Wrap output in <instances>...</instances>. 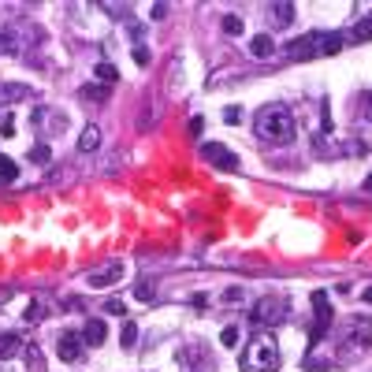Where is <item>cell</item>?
I'll use <instances>...</instances> for the list:
<instances>
[{
	"label": "cell",
	"instance_id": "cell-14",
	"mask_svg": "<svg viewBox=\"0 0 372 372\" xmlns=\"http://www.w3.org/2000/svg\"><path fill=\"white\" fill-rule=\"evenodd\" d=\"M287 56L290 60H302V56H313V34H305V38H294L287 45Z\"/></svg>",
	"mask_w": 372,
	"mask_h": 372
},
{
	"label": "cell",
	"instance_id": "cell-31",
	"mask_svg": "<svg viewBox=\"0 0 372 372\" xmlns=\"http://www.w3.org/2000/svg\"><path fill=\"white\" fill-rule=\"evenodd\" d=\"M239 298H242V290H239V287H231L228 294H223V302H239Z\"/></svg>",
	"mask_w": 372,
	"mask_h": 372
},
{
	"label": "cell",
	"instance_id": "cell-10",
	"mask_svg": "<svg viewBox=\"0 0 372 372\" xmlns=\"http://www.w3.org/2000/svg\"><path fill=\"white\" fill-rule=\"evenodd\" d=\"M23 353V339L15 331H0V361H12Z\"/></svg>",
	"mask_w": 372,
	"mask_h": 372
},
{
	"label": "cell",
	"instance_id": "cell-18",
	"mask_svg": "<svg viewBox=\"0 0 372 372\" xmlns=\"http://www.w3.org/2000/svg\"><path fill=\"white\" fill-rule=\"evenodd\" d=\"M272 15H276V26H287L290 19H294V4H272Z\"/></svg>",
	"mask_w": 372,
	"mask_h": 372
},
{
	"label": "cell",
	"instance_id": "cell-5",
	"mask_svg": "<svg viewBox=\"0 0 372 372\" xmlns=\"http://www.w3.org/2000/svg\"><path fill=\"white\" fill-rule=\"evenodd\" d=\"M201 157L208 160V164L223 168V171H239V157H234L228 145H220V142H205L201 145Z\"/></svg>",
	"mask_w": 372,
	"mask_h": 372
},
{
	"label": "cell",
	"instance_id": "cell-19",
	"mask_svg": "<svg viewBox=\"0 0 372 372\" xmlns=\"http://www.w3.org/2000/svg\"><path fill=\"white\" fill-rule=\"evenodd\" d=\"M15 175H19V168H15V160L0 157V183H15Z\"/></svg>",
	"mask_w": 372,
	"mask_h": 372
},
{
	"label": "cell",
	"instance_id": "cell-1",
	"mask_svg": "<svg viewBox=\"0 0 372 372\" xmlns=\"http://www.w3.org/2000/svg\"><path fill=\"white\" fill-rule=\"evenodd\" d=\"M253 131L268 145H290L294 142V116L283 105H265L257 112V120H253Z\"/></svg>",
	"mask_w": 372,
	"mask_h": 372
},
{
	"label": "cell",
	"instance_id": "cell-29",
	"mask_svg": "<svg viewBox=\"0 0 372 372\" xmlns=\"http://www.w3.org/2000/svg\"><path fill=\"white\" fill-rule=\"evenodd\" d=\"M0 131H4V134H15V120H12V112L0 116Z\"/></svg>",
	"mask_w": 372,
	"mask_h": 372
},
{
	"label": "cell",
	"instance_id": "cell-6",
	"mask_svg": "<svg viewBox=\"0 0 372 372\" xmlns=\"http://www.w3.org/2000/svg\"><path fill=\"white\" fill-rule=\"evenodd\" d=\"M83 350H86V339L78 331H63L56 339V353H60V361H67V365L83 358Z\"/></svg>",
	"mask_w": 372,
	"mask_h": 372
},
{
	"label": "cell",
	"instance_id": "cell-23",
	"mask_svg": "<svg viewBox=\"0 0 372 372\" xmlns=\"http://www.w3.org/2000/svg\"><path fill=\"white\" fill-rule=\"evenodd\" d=\"M49 157H52L49 145H34V149H30V160H34V164H49Z\"/></svg>",
	"mask_w": 372,
	"mask_h": 372
},
{
	"label": "cell",
	"instance_id": "cell-13",
	"mask_svg": "<svg viewBox=\"0 0 372 372\" xmlns=\"http://www.w3.org/2000/svg\"><path fill=\"white\" fill-rule=\"evenodd\" d=\"M83 339H86V347H101V342L108 339V324L105 320H89L86 331H83Z\"/></svg>",
	"mask_w": 372,
	"mask_h": 372
},
{
	"label": "cell",
	"instance_id": "cell-33",
	"mask_svg": "<svg viewBox=\"0 0 372 372\" xmlns=\"http://www.w3.org/2000/svg\"><path fill=\"white\" fill-rule=\"evenodd\" d=\"M365 105H369V120H372V94L365 97Z\"/></svg>",
	"mask_w": 372,
	"mask_h": 372
},
{
	"label": "cell",
	"instance_id": "cell-11",
	"mask_svg": "<svg viewBox=\"0 0 372 372\" xmlns=\"http://www.w3.org/2000/svg\"><path fill=\"white\" fill-rule=\"evenodd\" d=\"M372 342V324L369 320H350V347H369Z\"/></svg>",
	"mask_w": 372,
	"mask_h": 372
},
{
	"label": "cell",
	"instance_id": "cell-26",
	"mask_svg": "<svg viewBox=\"0 0 372 372\" xmlns=\"http://www.w3.org/2000/svg\"><path fill=\"white\" fill-rule=\"evenodd\" d=\"M134 63H138V67L149 63V49H145V45H134Z\"/></svg>",
	"mask_w": 372,
	"mask_h": 372
},
{
	"label": "cell",
	"instance_id": "cell-21",
	"mask_svg": "<svg viewBox=\"0 0 372 372\" xmlns=\"http://www.w3.org/2000/svg\"><path fill=\"white\" fill-rule=\"evenodd\" d=\"M97 78H101V83H105V86H112V83H116V78H120V71H116V67H112V63H97Z\"/></svg>",
	"mask_w": 372,
	"mask_h": 372
},
{
	"label": "cell",
	"instance_id": "cell-24",
	"mask_svg": "<svg viewBox=\"0 0 372 372\" xmlns=\"http://www.w3.org/2000/svg\"><path fill=\"white\" fill-rule=\"evenodd\" d=\"M220 342H223V347H239V328H234V324H231V328H223Z\"/></svg>",
	"mask_w": 372,
	"mask_h": 372
},
{
	"label": "cell",
	"instance_id": "cell-4",
	"mask_svg": "<svg viewBox=\"0 0 372 372\" xmlns=\"http://www.w3.org/2000/svg\"><path fill=\"white\" fill-rule=\"evenodd\" d=\"M123 276H127V265H123V261H108V265H101V268L89 272L86 283L94 287V290H105V287H116Z\"/></svg>",
	"mask_w": 372,
	"mask_h": 372
},
{
	"label": "cell",
	"instance_id": "cell-7",
	"mask_svg": "<svg viewBox=\"0 0 372 372\" xmlns=\"http://www.w3.org/2000/svg\"><path fill=\"white\" fill-rule=\"evenodd\" d=\"M342 49V34L335 30H313V56H335Z\"/></svg>",
	"mask_w": 372,
	"mask_h": 372
},
{
	"label": "cell",
	"instance_id": "cell-9",
	"mask_svg": "<svg viewBox=\"0 0 372 372\" xmlns=\"http://www.w3.org/2000/svg\"><path fill=\"white\" fill-rule=\"evenodd\" d=\"M34 89L30 86H19V83H0V108L4 105H15V101H30Z\"/></svg>",
	"mask_w": 372,
	"mask_h": 372
},
{
	"label": "cell",
	"instance_id": "cell-16",
	"mask_svg": "<svg viewBox=\"0 0 372 372\" xmlns=\"http://www.w3.org/2000/svg\"><path fill=\"white\" fill-rule=\"evenodd\" d=\"M120 342H123V350H131L134 342H138V324H134V320H123V328H120Z\"/></svg>",
	"mask_w": 372,
	"mask_h": 372
},
{
	"label": "cell",
	"instance_id": "cell-35",
	"mask_svg": "<svg viewBox=\"0 0 372 372\" xmlns=\"http://www.w3.org/2000/svg\"><path fill=\"white\" fill-rule=\"evenodd\" d=\"M365 190H372V175H369V179H365Z\"/></svg>",
	"mask_w": 372,
	"mask_h": 372
},
{
	"label": "cell",
	"instance_id": "cell-2",
	"mask_svg": "<svg viewBox=\"0 0 372 372\" xmlns=\"http://www.w3.org/2000/svg\"><path fill=\"white\" fill-rule=\"evenodd\" d=\"M239 365H242V372H276L279 365H283L279 342L272 339V335H257L253 342H246V350H242Z\"/></svg>",
	"mask_w": 372,
	"mask_h": 372
},
{
	"label": "cell",
	"instance_id": "cell-30",
	"mask_svg": "<svg viewBox=\"0 0 372 372\" xmlns=\"http://www.w3.org/2000/svg\"><path fill=\"white\" fill-rule=\"evenodd\" d=\"M149 15H153V19H164V15H168V4H153Z\"/></svg>",
	"mask_w": 372,
	"mask_h": 372
},
{
	"label": "cell",
	"instance_id": "cell-12",
	"mask_svg": "<svg viewBox=\"0 0 372 372\" xmlns=\"http://www.w3.org/2000/svg\"><path fill=\"white\" fill-rule=\"evenodd\" d=\"M101 149V127L89 123L83 134H78V153H97Z\"/></svg>",
	"mask_w": 372,
	"mask_h": 372
},
{
	"label": "cell",
	"instance_id": "cell-8",
	"mask_svg": "<svg viewBox=\"0 0 372 372\" xmlns=\"http://www.w3.org/2000/svg\"><path fill=\"white\" fill-rule=\"evenodd\" d=\"M313 309H316V328H313V342H316L335 320L331 309H328V294H324V290H316V294H313Z\"/></svg>",
	"mask_w": 372,
	"mask_h": 372
},
{
	"label": "cell",
	"instance_id": "cell-20",
	"mask_svg": "<svg viewBox=\"0 0 372 372\" xmlns=\"http://www.w3.org/2000/svg\"><path fill=\"white\" fill-rule=\"evenodd\" d=\"M223 34H228V38H239V34H242V19H239V15H223Z\"/></svg>",
	"mask_w": 372,
	"mask_h": 372
},
{
	"label": "cell",
	"instance_id": "cell-36",
	"mask_svg": "<svg viewBox=\"0 0 372 372\" xmlns=\"http://www.w3.org/2000/svg\"><path fill=\"white\" fill-rule=\"evenodd\" d=\"M0 302H4V298H0Z\"/></svg>",
	"mask_w": 372,
	"mask_h": 372
},
{
	"label": "cell",
	"instance_id": "cell-27",
	"mask_svg": "<svg viewBox=\"0 0 372 372\" xmlns=\"http://www.w3.org/2000/svg\"><path fill=\"white\" fill-rule=\"evenodd\" d=\"M223 120H228L231 127H234V123H242V108H234V105H231V108H223Z\"/></svg>",
	"mask_w": 372,
	"mask_h": 372
},
{
	"label": "cell",
	"instance_id": "cell-15",
	"mask_svg": "<svg viewBox=\"0 0 372 372\" xmlns=\"http://www.w3.org/2000/svg\"><path fill=\"white\" fill-rule=\"evenodd\" d=\"M250 52H253V56H257V60H268L272 52H276V41H272L268 34H257V38L250 41Z\"/></svg>",
	"mask_w": 372,
	"mask_h": 372
},
{
	"label": "cell",
	"instance_id": "cell-28",
	"mask_svg": "<svg viewBox=\"0 0 372 372\" xmlns=\"http://www.w3.org/2000/svg\"><path fill=\"white\" fill-rule=\"evenodd\" d=\"M138 298H142V302H153V283H149V279H142V283H138Z\"/></svg>",
	"mask_w": 372,
	"mask_h": 372
},
{
	"label": "cell",
	"instance_id": "cell-22",
	"mask_svg": "<svg viewBox=\"0 0 372 372\" xmlns=\"http://www.w3.org/2000/svg\"><path fill=\"white\" fill-rule=\"evenodd\" d=\"M108 97V86H86L83 89V101H105Z\"/></svg>",
	"mask_w": 372,
	"mask_h": 372
},
{
	"label": "cell",
	"instance_id": "cell-17",
	"mask_svg": "<svg viewBox=\"0 0 372 372\" xmlns=\"http://www.w3.org/2000/svg\"><path fill=\"white\" fill-rule=\"evenodd\" d=\"M353 41H372V15H365L358 26H353V34H350Z\"/></svg>",
	"mask_w": 372,
	"mask_h": 372
},
{
	"label": "cell",
	"instance_id": "cell-25",
	"mask_svg": "<svg viewBox=\"0 0 372 372\" xmlns=\"http://www.w3.org/2000/svg\"><path fill=\"white\" fill-rule=\"evenodd\" d=\"M41 316H45V305H41V302H34L30 309H26V320H30V324H38Z\"/></svg>",
	"mask_w": 372,
	"mask_h": 372
},
{
	"label": "cell",
	"instance_id": "cell-3",
	"mask_svg": "<svg viewBox=\"0 0 372 372\" xmlns=\"http://www.w3.org/2000/svg\"><path fill=\"white\" fill-rule=\"evenodd\" d=\"M287 313H290V298L287 294H265L250 309V324L253 328H272V324H279Z\"/></svg>",
	"mask_w": 372,
	"mask_h": 372
},
{
	"label": "cell",
	"instance_id": "cell-34",
	"mask_svg": "<svg viewBox=\"0 0 372 372\" xmlns=\"http://www.w3.org/2000/svg\"><path fill=\"white\" fill-rule=\"evenodd\" d=\"M365 302H369V305H372V287H369V290H365Z\"/></svg>",
	"mask_w": 372,
	"mask_h": 372
},
{
	"label": "cell",
	"instance_id": "cell-32",
	"mask_svg": "<svg viewBox=\"0 0 372 372\" xmlns=\"http://www.w3.org/2000/svg\"><path fill=\"white\" fill-rule=\"evenodd\" d=\"M105 309H108V313H127V309H123V302H116V298H112V302L105 305Z\"/></svg>",
	"mask_w": 372,
	"mask_h": 372
}]
</instances>
